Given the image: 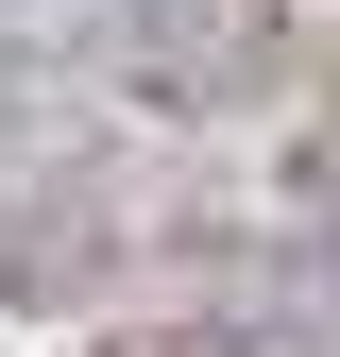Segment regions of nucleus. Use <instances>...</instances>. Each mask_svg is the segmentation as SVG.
<instances>
[{
  "label": "nucleus",
  "mask_w": 340,
  "mask_h": 357,
  "mask_svg": "<svg viewBox=\"0 0 340 357\" xmlns=\"http://www.w3.org/2000/svg\"><path fill=\"white\" fill-rule=\"evenodd\" d=\"M289 52L272 0H119V68L153 85V102H255Z\"/></svg>",
  "instance_id": "nucleus-1"
},
{
  "label": "nucleus",
  "mask_w": 340,
  "mask_h": 357,
  "mask_svg": "<svg viewBox=\"0 0 340 357\" xmlns=\"http://www.w3.org/2000/svg\"><path fill=\"white\" fill-rule=\"evenodd\" d=\"M307 188H323V204H340V102H323V137H307Z\"/></svg>",
  "instance_id": "nucleus-2"
}]
</instances>
